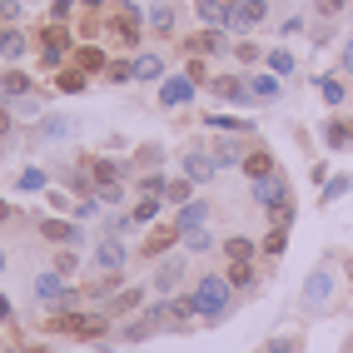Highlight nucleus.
I'll list each match as a JSON object with an SVG mask.
<instances>
[{
  "label": "nucleus",
  "mask_w": 353,
  "mask_h": 353,
  "mask_svg": "<svg viewBox=\"0 0 353 353\" xmlns=\"http://www.w3.org/2000/svg\"><path fill=\"white\" fill-rule=\"evenodd\" d=\"M194 309H199L204 323H224V319H229V309H234V289H229L224 274H204V279H199Z\"/></svg>",
  "instance_id": "obj_1"
},
{
  "label": "nucleus",
  "mask_w": 353,
  "mask_h": 353,
  "mask_svg": "<svg viewBox=\"0 0 353 353\" xmlns=\"http://www.w3.org/2000/svg\"><path fill=\"white\" fill-rule=\"evenodd\" d=\"M50 328L55 334H70V339H105L110 334V314H55L50 319Z\"/></svg>",
  "instance_id": "obj_2"
},
{
  "label": "nucleus",
  "mask_w": 353,
  "mask_h": 353,
  "mask_svg": "<svg viewBox=\"0 0 353 353\" xmlns=\"http://www.w3.org/2000/svg\"><path fill=\"white\" fill-rule=\"evenodd\" d=\"M254 204H264V209H274V214H279V209H289V179L284 174H264V179H254Z\"/></svg>",
  "instance_id": "obj_3"
},
{
  "label": "nucleus",
  "mask_w": 353,
  "mask_h": 353,
  "mask_svg": "<svg viewBox=\"0 0 353 353\" xmlns=\"http://www.w3.org/2000/svg\"><path fill=\"white\" fill-rule=\"evenodd\" d=\"M125 264H130L125 244L114 239V234H105V239L95 244V269H100V274H125Z\"/></svg>",
  "instance_id": "obj_4"
},
{
  "label": "nucleus",
  "mask_w": 353,
  "mask_h": 353,
  "mask_svg": "<svg viewBox=\"0 0 353 353\" xmlns=\"http://www.w3.org/2000/svg\"><path fill=\"white\" fill-rule=\"evenodd\" d=\"M269 15V0H234L229 6V30H254Z\"/></svg>",
  "instance_id": "obj_5"
},
{
  "label": "nucleus",
  "mask_w": 353,
  "mask_h": 353,
  "mask_svg": "<svg viewBox=\"0 0 353 353\" xmlns=\"http://www.w3.org/2000/svg\"><path fill=\"white\" fill-rule=\"evenodd\" d=\"M179 279H184V259H179V254H164L159 264H154V294L170 299V294L179 289Z\"/></svg>",
  "instance_id": "obj_6"
},
{
  "label": "nucleus",
  "mask_w": 353,
  "mask_h": 353,
  "mask_svg": "<svg viewBox=\"0 0 353 353\" xmlns=\"http://www.w3.org/2000/svg\"><path fill=\"white\" fill-rule=\"evenodd\" d=\"M328 294H334V274H328V264H319L309 274V284H303V309H323Z\"/></svg>",
  "instance_id": "obj_7"
},
{
  "label": "nucleus",
  "mask_w": 353,
  "mask_h": 353,
  "mask_svg": "<svg viewBox=\"0 0 353 353\" xmlns=\"http://www.w3.org/2000/svg\"><path fill=\"white\" fill-rule=\"evenodd\" d=\"M214 170H219L214 154H204V150H190V154H184V179H190V184H209V179H214Z\"/></svg>",
  "instance_id": "obj_8"
},
{
  "label": "nucleus",
  "mask_w": 353,
  "mask_h": 353,
  "mask_svg": "<svg viewBox=\"0 0 353 353\" xmlns=\"http://www.w3.org/2000/svg\"><path fill=\"white\" fill-rule=\"evenodd\" d=\"M209 90H214L219 100H229V105H249V100H254L249 80H234V75H219V80H209Z\"/></svg>",
  "instance_id": "obj_9"
},
{
  "label": "nucleus",
  "mask_w": 353,
  "mask_h": 353,
  "mask_svg": "<svg viewBox=\"0 0 353 353\" xmlns=\"http://www.w3.org/2000/svg\"><path fill=\"white\" fill-rule=\"evenodd\" d=\"M40 234H45L50 244H80V239H85V229L70 224V219H40Z\"/></svg>",
  "instance_id": "obj_10"
},
{
  "label": "nucleus",
  "mask_w": 353,
  "mask_h": 353,
  "mask_svg": "<svg viewBox=\"0 0 353 353\" xmlns=\"http://www.w3.org/2000/svg\"><path fill=\"white\" fill-rule=\"evenodd\" d=\"M209 224V204L204 199H190V204H179V219H174V229L179 234H190V229H204Z\"/></svg>",
  "instance_id": "obj_11"
},
{
  "label": "nucleus",
  "mask_w": 353,
  "mask_h": 353,
  "mask_svg": "<svg viewBox=\"0 0 353 353\" xmlns=\"http://www.w3.org/2000/svg\"><path fill=\"white\" fill-rule=\"evenodd\" d=\"M65 294H70V289H65V274H60V269H50V274L35 279V299H40V303H60Z\"/></svg>",
  "instance_id": "obj_12"
},
{
  "label": "nucleus",
  "mask_w": 353,
  "mask_h": 353,
  "mask_svg": "<svg viewBox=\"0 0 353 353\" xmlns=\"http://www.w3.org/2000/svg\"><path fill=\"white\" fill-rule=\"evenodd\" d=\"M229 6H234V0H194V10H199V20H204V26H224L229 30Z\"/></svg>",
  "instance_id": "obj_13"
},
{
  "label": "nucleus",
  "mask_w": 353,
  "mask_h": 353,
  "mask_svg": "<svg viewBox=\"0 0 353 353\" xmlns=\"http://www.w3.org/2000/svg\"><path fill=\"white\" fill-rule=\"evenodd\" d=\"M184 100H194V80H190V75L159 85V105H184Z\"/></svg>",
  "instance_id": "obj_14"
},
{
  "label": "nucleus",
  "mask_w": 353,
  "mask_h": 353,
  "mask_svg": "<svg viewBox=\"0 0 353 353\" xmlns=\"http://www.w3.org/2000/svg\"><path fill=\"white\" fill-rule=\"evenodd\" d=\"M224 50V30H199V35H190V55H219Z\"/></svg>",
  "instance_id": "obj_15"
},
{
  "label": "nucleus",
  "mask_w": 353,
  "mask_h": 353,
  "mask_svg": "<svg viewBox=\"0 0 353 353\" xmlns=\"http://www.w3.org/2000/svg\"><path fill=\"white\" fill-rule=\"evenodd\" d=\"M179 239H184V234H179L174 224H170V229H154L150 239H145V254H150V259H159V254H170V249H174Z\"/></svg>",
  "instance_id": "obj_16"
},
{
  "label": "nucleus",
  "mask_w": 353,
  "mask_h": 353,
  "mask_svg": "<svg viewBox=\"0 0 353 353\" xmlns=\"http://www.w3.org/2000/svg\"><path fill=\"white\" fill-rule=\"evenodd\" d=\"M224 259H229V264H249V259H254V239L229 234V239H224Z\"/></svg>",
  "instance_id": "obj_17"
},
{
  "label": "nucleus",
  "mask_w": 353,
  "mask_h": 353,
  "mask_svg": "<svg viewBox=\"0 0 353 353\" xmlns=\"http://www.w3.org/2000/svg\"><path fill=\"white\" fill-rule=\"evenodd\" d=\"M0 90H6L10 100H26L30 95V75L26 70H6V75H0Z\"/></svg>",
  "instance_id": "obj_18"
},
{
  "label": "nucleus",
  "mask_w": 353,
  "mask_h": 353,
  "mask_svg": "<svg viewBox=\"0 0 353 353\" xmlns=\"http://www.w3.org/2000/svg\"><path fill=\"white\" fill-rule=\"evenodd\" d=\"M139 299H145V289H120V294H114V303H110V319L134 314V309H139Z\"/></svg>",
  "instance_id": "obj_19"
},
{
  "label": "nucleus",
  "mask_w": 353,
  "mask_h": 353,
  "mask_svg": "<svg viewBox=\"0 0 353 353\" xmlns=\"http://www.w3.org/2000/svg\"><path fill=\"white\" fill-rule=\"evenodd\" d=\"M159 334V323L150 319V314H139L134 323H125V343H145V339H154Z\"/></svg>",
  "instance_id": "obj_20"
},
{
  "label": "nucleus",
  "mask_w": 353,
  "mask_h": 353,
  "mask_svg": "<svg viewBox=\"0 0 353 353\" xmlns=\"http://www.w3.org/2000/svg\"><path fill=\"white\" fill-rule=\"evenodd\" d=\"M244 174H249V179H264V174H274V154H269V150H254V154H244Z\"/></svg>",
  "instance_id": "obj_21"
},
{
  "label": "nucleus",
  "mask_w": 353,
  "mask_h": 353,
  "mask_svg": "<svg viewBox=\"0 0 353 353\" xmlns=\"http://www.w3.org/2000/svg\"><path fill=\"white\" fill-rule=\"evenodd\" d=\"M323 145H328V150H343V145H353V125H343V120H328V125H323Z\"/></svg>",
  "instance_id": "obj_22"
},
{
  "label": "nucleus",
  "mask_w": 353,
  "mask_h": 353,
  "mask_svg": "<svg viewBox=\"0 0 353 353\" xmlns=\"http://www.w3.org/2000/svg\"><path fill=\"white\" fill-rule=\"evenodd\" d=\"M214 164H219V170H229V164H244L239 139H219V145H214Z\"/></svg>",
  "instance_id": "obj_23"
},
{
  "label": "nucleus",
  "mask_w": 353,
  "mask_h": 353,
  "mask_svg": "<svg viewBox=\"0 0 353 353\" xmlns=\"http://www.w3.org/2000/svg\"><path fill=\"white\" fill-rule=\"evenodd\" d=\"M0 55H6V60H20V55H26V35H20L15 26L0 30Z\"/></svg>",
  "instance_id": "obj_24"
},
{
  "label": "nucleus",
  "mask_w": 353,
  "mask_h": 353,
  "mask_svg": "<svg viewBox=\"0 0 353 353\" xmlns=\"http://www.w3.org/2000/svg\"><path fill=\"white\" fill-rule=\"evenodd\" d=\"M90 174H95V190L100 184H120V164L114 159H90Z\"/></svg>",
  "instance_id": "obj_25"
},
{
  "label": "nucleus",
  "mask_w": 353,
  "mask_h": 353,
  "mask_svg": "<svg viewBox=\"0 0 353 353\" xmlns=\"http://www.w3.org/2000/svg\"><path fill=\"white\" fill-rule=\"evenodd\" d=\"M249 90H254V100H279V90H284V85H279V75H254Z\"/></svg>",
  "instance_id": "obj_26"
},
{
  "label": "nucleus",
  "mask_w": 353,
  "mask_h": 353,
  "mask_svg": "<svg viewBox=\"0 0 353 353\" xmlns=\"http://www.w3.org/2000/svg\"><path fill=\"white\" fill-rule=\"evenodd\" d=\"M164 75V60L159 55H139L134 60V80H159Z\"/></svg>",
  "instance_id": "obj_27"
},
{
  "label": "nucleus",
  "mask_w": 353,
  "mask_h": 353,
  "mask_svg": "<svg viewBox=\"0 0 353 353\" xmlns=\"http://www.w3.org/2000/svg\"><path fill=\"white\" fill-rule=\"evenodd\" d=\"M284 249H289V229H284V224H274V229L264 234V254H269V259H279Z\"/></svg>",
  "instance_id": "obj_28"
},
{
  "label": "nucleus",
  "mask_w": 353,
  "mask_h": 353,
  "mask_svg": "<svg viewBox=\"0 0 353 353\" xmlns=\"http://www.w3.org/2000/svg\"><path fill=\"white\" fill-rule=\"evenodd\" d=\"M229 289H254L259 284V279H254V264H229Z\"/></svg>",
  "instance_id": "obj_29"
},
{
  "label": "nucleus",
  "mask_w": 353,
  "mask_h": 353,
  "mask_svg": "<svg viewBox=\"0 0 353 353\" xmlns=\"http://www.w3.org/2000/svg\"><path fill=\"white\" fill-rule=\"evenodd\" d=\"M75 65H80V70H105L110 60H105V50H95V45H80V50H75Z\"/></svg>",
  "instance_id": "obj_30"
},
{
  "label": "nucleus",
  "mask_w": 353,
  "mask_h": 353,
  "mask_svg": "<svg viewBox=\"0 0 353 353\" xmlns=\"http://www.w3.org/2000/svg\"><path fill=\"white\" fill-rule=\"evenodd\" d=\"M164 199H170V204H190L194 199V184L190 179H170V184H164Z\"/></svg>",
  "instance_id": "obj_31"
},
{
  "label": "nucleus",
  "mask_w": 353,
  "mask_h": 353,
  "mask_svg": "<svg viewBox=\"0 0 353 353\" xmlns=\"http://www.w3.org/2000/svg\"><path fill=\"white\" fill-rule=\"evenodd\" d=\"M184 249H190V254H209V249H214V234H209V229H190V234H184Z\"/></svg>",
  "instance_id": "obj_32"
},
{
  "label": "nucleus",
  "mask_w": 353,
  "mask_h": 353,
  "mask_svg": "<svg viewBox=\"0 0 353 353\" xmlns=\"http://www.w3.org/2000/svg\"><path fill=\"white\" fill-rule=\"evenodd\" d=\"M105 80H110V85L134 80V60H110V65H105Z\"/></svg>",
  "instance_id": "obj_33"
},
{
  "label": "nucleus",
  "mask_w": 353,
  "mask_h": 353,
  "mask_svg": "<svg viewBox=\"0 0 353 353\" xmlns=\"http://www.w3.org/2000/svg\"><path fill=\"white\" fill-rule=\"evenodd\" d=\"M204 125H214V130H229V134H244V130H254V120H234V114H209Z\"/></svg>",
  "instance_id": "obj_34"
},
{
  "label": "nucleus",
  "mask_w": 353,
  "mask_h": 353,
  "mask_svg": "<svg viewBox=\"0 0 353 353\" xmlns=\"http://www.w3.org/2000/svg\"><path fill=\"white\" fill-rule=\"evenodd\" d=\"M150 30L170 35V30H174V10H170V6H154V10H150Z\"/></svg>",
  "instance_id": "obj_35"
},
{
  "label": "nucleus",
  "mask_w": 353,
  "mask_h": 353,
  "mask_svg": "<svg viewBox=\"0 0 353 353\" xmlns=\"http://www.w3.org/2000/svg\"><path fill=\"white\" fill-rule=\"evenodd\" d=\"M319 95H323L328 105H343V95H348V90H343V80H328V75H319Z\"/></svg>",
  "instance_id": "obj_36"
},
{
  "label": "nucleus",
  "mask_w": 353,
  "mask_h": 353,
  "mask_svg": "<svg viewBox=\"0 0 353 353\" xmlns=\"http://www.w3.org/2000/svg\"><path fill=\"white\" fill-rule=\"evenodd\" d=\"M348 190H353V179H348V174H334V179L323 184V204H334V199H343Z\"/></svg>",
  "instance_id": "obj_37"
},
{
  "label": "nucleus",
  "mask_w": 353,
  "mask_h": 353,
  "mask_svg": "<svg viewBox=\"0 0 353 353\" xmlns=\"http://www.w3.org/2000/svg\"><path fill=\"white\" fill-rule=\"evenodd\" d=\"M60 90H65V95H80V90H85V70H60V80H55Z\"/></svg>",
  "instance_id": "obj_38"
},
{
  "label": "nucleus",
  "mask_w": 353,
  "mask_h": 353,
  "mask_svg": "<svg viewBox=\"0 0 353 353\" xmlns=\"http://www.w3.org/2000/svg\"><path fill=\"white\" fill-rule=\"evenodd\" d=\"M150 219H159V199H145V194H139V204H134V224H150Z\"/></svg>",
  "instance_id": "obj_39"
},
{
  "label": "nucleus",
  "mask_w": 353,
  "mask_h": 353,
  "mask_svg": "<svg viewBox=\"0 0 353 353\" xmlns=\"http://www.w3.org/2000/svg\"><path fill=\"white\" fill-rule=\"evenodd\" d=\"M269 70L274 75H294V55L289 50H269Z\"/></svg>",
  "instance_id": "obj_40"
},
{
  "label": "nucleus",
  "mask_w": 353,
  "mask_h": 353,
  "mask_svg": "<svg viewBox=\"0 0 353 353\" xmlns=\"http://www.w3.org/2000/svg\"><path fill=\"white\" fill-rule=\"evenodd\" d=\"M164 184H170L164 174H145V179H139V194H145V199H159V194H164Z\"/></svg>",
  "instance_id": "obj_41"
},
{
  "label": "nucleus",
  "mask_w": 353,
  "mask_h": 353,
  "mask_svg": "<svg viewBox=\"0 0 353 353\" xmlns=\"http://www.w3.org/2000/svg\"><path fill=\"white\" fill-rule=\"evenodd\" d=\"M70 130H75L70 120H45V125H40V139H65Z\"/></svg>",
  "instance_id": "obj_42"
},
{
  "label": "nucleus",
  "mask_w": 353,
  "mask_h": 353,
  "mask_svg": "<svg viewBox=\"0 0 353 353\" xmlns=\"http://www.w3.org/2000/svg\"><path fill=\"white\" fill-rule=\"evenodd\" d=\"M264 353H299V339L279 334V339H269V343H264Z\"/></svg>",
  "instance_id": "obj_43"
},
{
  "label": "nucleus",
  "mask_w": 353,
  "mask_h": 353,
  "mask_svg": "<svg viewBox=\"0 0 353 353\" xmlns=\"http://www.w3.org/2000/svg\"><path fill=\"white\" fill-rule=\"evenodd\" d=\"M20 190H45V170H20Z\"/></svg>",
  "instance_id": "obj_44"
},
{
  "label": "nucleus",
  "mask_w": 353,
  "mask_h": 353,
  "mask_svg": "<svg viewBox=\"0 0 353 353\" xmlns=\"http://www.w3.org/2000/svg\"><path fill=\"white\" fill-rule=\"evenodd\" d=\"M95 199H100V204H125V190H120V184H100Z\"/></svg>",
  "instance_id": "obj_45"
},
{
  "label": "nucleus",
  "mask_w": 353,
  "mask_h": 353,
  "mask_svg": "<svg viewBox=\"0 0 353 353\" xmlns=\"http://www.w3.org/2000/svg\"><path fill=\"white\" fill-rule=\"evenodd\" d=\"M60 60H65V45H40V65H50V70H55Z\"/></svg>",
  "instance_id": "obj_46"
},
{
  "label": "nucleus",
  "mask_w": 353,
  "mask_h": 353,
  "mask_svg": "<svg viewBox=\"0 0 353 353\" xmlns=\"http://www.w3.org/2000/svg\"><path fill=\"white\" fill-rule=\"evenodd\" d=\"M95 209H100V199H95V194L80 199V204H75V219H95Z\"/></svg>",
  "instance_id": "obj_47"
},
{
  "label": "nucleus",
  "mask_w": 353,
  "mask_h": 353,
  "mask_svg": "<svg viewBox=\"0 0 353 353\" xmlns=\"http://www.w3.org/2000/svg\"><path fill=\"white\" fill-rule=\"evenodd\" d=\"M70 10H75V0H55V6H50V20L60 26V20H70Z\"/></svg>",
  "instance_id": "obj_48"
},
{
  "label": "nucleus",
  "mask_w": 353,
  "mask_h": 353,
  "mask_svg": "<svg viewBox=\"0 0 353 353\" xmlns=\"http://www.w3.org/2000/svg\"><path fill=\"white\" fill-rule=\"evenodd\" d=\"M314 6H319V15H339V10L348 6V0H314Z\"/></svg>",
  "instance_id": "obj_49"
},
{
  "label": "nucleus",
  "mask_w": 353,
  "mask_h": 353,
  "mask_svg": "<svg viewBox=\"0 0 353 353\" xmlns=\"http://www.w3.org/2000/svg\"><path fill=\"white\" fill-rule=\"evenodd\" d=\"M55 269H60V274H75V254H70V249H65V254L55 259Z\"/></svg>",
  "instance_id": "obj_50"
},
{
  "label": "nucleus",
  "mask_w": 353,
  "mask_h": 353,
  "mask_svg": "<svg viewBox=\"0 0 353 353\" xmlns=\"http://www.w3.org/2000/svg\"><path fill=\"white\" fill-rule=\"evenodd\" d=\"M20 15V0H0V20H15Z\"/></svg>",
  "instance_id": "obj_51"
},
{
  "label": "nucleus",
  "mask_w": 353,
  "mask_h": 353,
  "mask_svg": "<svg viewBox=\"0 0 353 353\" xmlns=\"http://www.w3.org/2000/svg\"><path fill=\"white\" fill-rule=\"evenodd\" d=\"M139 164H159V145H145V150H139Z\"/></svg>",
  "instance_id": "obj_52"
},
{
  "label": "nucleus",
  "mask_w": 353,
  "mask_h": 353,
  "mask_svg": "<svg viewBox=\"0 0 353 353\" xmlns=\"http://www.w3.org/2000/svg\"><path fill=\"white\" fill-rule=\"evenodd\" d=\"M343 75H353V40H343Z\"/></svg>",
  "instance_id": "obj_53"
},
{
  "label": "nucleus",
  "mask_w": 353,
  "mask_h": 353,
  "mask_svg": "<svg viewBox=\"0 0 353 353\" xmlns=\"http://www.w3.org/2000/svg\"><path fill=\"white\" fill-rule=\"evenodd\" d=\"M0 134H10V110L0 105Z\"/></svg>",
  "instance_id": "obj_54"
},
{
  "label": "nucleus",
  "mask_w": 353,
  "mask_h": 353,
  "mask_svg": "<svg viewBox=\"0 0 353 353\" xmlns=\"http://www.w3.org/2000/svg\"><path fill=\"white\" fill-rule=\"evenodd\" d=\"M6 319H10V299H6V294H0V323H6Z\"/></svg>",
  "instance_id": "obj_55"
},
{
  "label": "nucleus",
  "mask_w": 353,
  "mask_h": 353,
  "mask_svg": "<svg viewBox=\"0 0 353 353\" xmlns=\"http://www.w3.org/2000/svg\"><path fill=\"white\" fill-rule=\"evenodd\" d=\"M0 219H10V204H6V199H0Z\"/></svg>",
  "instance_id": "obj_56"
},
{
  "label": "nucleus",
  "mask_w": 353,
  "mask_h": 353,
  "mask_svg": "<svg viewBox=\"0 0 353 353\" xmlns=\"http://www.w3.org/2000/svg\"><path fill=\"white\" fill-rule=\"evenodd\" d=\"M0 274H6V249H0Z\"/></svg>",
  "instance_id": "obj_57"
},
{
  "label": "nucleus",
  "mask_w": 353,
  "mask_h": 353,
  "mask_svg": "<svg viewBox=\"0 0 353 353\" xmlns=\"http://www.w3.org/2000/svg\"><path fill=\"white\" fill-rule=\"evenodd\" d=\"M348 279H353V264H348Z\"/></svg>",
  "instance_id": "obj_58"
}]
</instances>
